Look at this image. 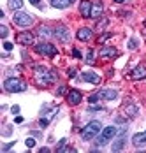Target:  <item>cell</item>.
<instances>
[{"label": "cell", "mask_w": 146, "mask_h": 153, "mask_svg": "<svg viewBox=\"0 0 146 153\" xmlns=\"http://www.w3.org/2000/svg\"><path fill=\"white\" fill-rule=\"evenodd\" d=\"M58 79V72L57 71H49L42 65H35V81L41 85V86H46L49 83H55Z\"/></svg>", "instance_id": "6da1fadb"}, {"label": "cell", "mask_w": 146, "mask_h": 153, "mask_svg": "<svg viewBox=\"0 0 146 153\" xmlns=\"http://www.w3.org/2000/svg\"><path fill=\"white\" fill-rule=\"evenodd\" d=\"M4 90L9 93H21L27 90V83L18 77H7L4 81Z\"/></svg>", "instance_id": "7a4b0ae2"}, {"label": "cell", "mask_w": 146, "mask_h": 153, "mask_svg": "<svg viewBox=\"0 0 146 153\" xmlns=\"http://www.w3.org/2000/svg\"><path fill=\"white\" fill-rule=\"evenodd\" d=\"M101 130H102V123L97 122V120H93V122H90L88 125L83 127V130H81V137H83V141H90V139L95 137Z\"/></svg>", "instance_id": "3957f363"}, {"label": "cell", "mask_w": 146, "mask_h": 153, "mask_svg": "<svg viewBox=\"0 0 146 153\" xmlns=\"http://www.w3.org/2000/svg\"><path fill=\"white\" fill-rule=\"evenodd\" d=\"M116 134H118V128H116V127H113V125H111V127H104V128H102V134H101V136H99V139H97V144H99V146L107 144V143L115 137Z\"/></svg>", "instance_id": "277c9868"}, {"label": "cell", "mask_w": 146, "mask_h": 153, "mask_svg": "<svg viewBox=\"0 0 146 153\" xmlns=\"http://www.w3.org/2000/svg\"><path fill=\"white\" fill-rule=\"evenodd\" d=\"M35 51L42 56H57L58 55V49L53 46L51 42H39L35 44Z\"/></svg>", "instance_id": "5b68a950"}, {"label": "cell", "mask_w": 146, "mask_h": 153, "mask_svg": "<svg viewBox=\"0 0 146 153\" xmlns=\"http://www.w3.org/2000/svg\"><path fill=\"white\" fill-rule=\"evenodd\" d=\"M13 19H14V23L18 25V27H28V25H32V16L28 14V13H23V11H16L14 16H13Z\"/></svg>", "instance_id": "8992f818"}, {"label": "cell", "mask_w": 146, "mask_h": 153, "mask_svg": "<svg viewBox=\"0 0 146 153\" xmlns=\"http://www.w3.org/2000/svg\"><path fill=\"white\" fill-rule=\"evenodd\" d=\"M16 42H19L21 46H30V44L35 42V37H34L32 32H19L16 35Z\"/></svg>", "instance_id": "52a82bcc"}, {"label": "cell", "mask_w": 146, "mask_h": 153, "mask_svg": "<svg viewBox=\"0 0 146 153\" xmlns=\"http://www.w3.org/2000/svg\"><path fill=\"white\" fill-rule=\"evenodd\" d=\"M53 35L60 39L62 42H67L69 39H71V35H69V30H67V27H63V25H58L57 28H53Z\"/></svg>", "instance_id": "ba28073f"}, {"label": "cell", "mask_w": 146, "mask_h": 153, "mask_svg": "<svg viewBox=\"0 0 146 153\" xmlns=\"http://www.w3.org/2000/svg\"><path fill=\"white\" fill-rule=\"evenodd\" d=\"M81 100H83V95L79 90H71V92L67 93V102L71 104V106H77V104H81Z\"/></svg>", "instance_id": "9c48e42d"}, {"label": "cell", "mask_w": 146, "mask_h": 153, "mask_svg": "<svg viewBox=\"0 0 146 153\" xmlns=\"http://www.w3.org/2000/svg\"><path fill=\"white\" fill-rule=\"evenodd\" d=\"M116 55H118V49L113 46H104L99 51V56H102V58H116Z\"/></svg>", "instance_id": "30bf717a"}, {"label": "cell", "mask_w": 146, "mask_h": 153, "mask_svg": "<svg viewBox=\"0 0 146 153\" xmlns=\"http://www.w3.org/2000/svg\"><path fill=\"white\" fill-rule=\"evenodd\" d=\"M92 7H93V4L90 0H83L79 4V14L83 16V18H90L92 16Z\"/></svg>", "instance_id": "8fae6325"}, {"label": "cell", "mask_w": 146, "mask_h": 153, "mask_svg": "<svg viewBox=\"0 0 146 153\" xmlns=\"http://www.w3.org/2000/svg\"><path fill=\"white\" fill-rule=\"evenodd\" d=\"M81 79L86 81V83H92V85H99V83H101V76L95 74V72H92V71L83 72V74H81Z\"/></svg>", "instance_id": "7c38bea8"}, {"label": "cell", "mask_w": 146, "mask_h": 153, "mask_svg": "<svg viewBox=\"0 0 146 153\" xmlns=\"http://www.w3.org/2000/svg\"><path fill=\"white\" fill-rule=\"evenodd\" d=\"M130 77L134 79V81L145 79V77H146V65H137V67L130 72Z\"/></svg>", "instance_id": "4fadbf2b"}, {"label": "cell", "mask_w": 146, "mask_h": 153, "mask_svg": "<svg viewBox=\"0 0 146 153\" xmlns=\"http://www.w3.org/2000/svg\"><path fill=\"white\" fill-rule=\"evenodd\" d=\"M132 144H134L136 148H143V146H146V132L134 134V136H132Z\"/></svg>", "instance_id": "5bb4252c"}, {"label": "cell", "mask_w": 146, "mask_h": 153, "mask_svg": "<svg viewBox=\"0 0 146 153\" xmlns=\"http://www.w3.org/2000/svg\"><path fill=\"white\" fill-rule=\"evenodd\" d=\"M76 37L81 41V42H86L88 39L92 37V28H88V27H83V28H79L77 33H76Z\"/></svg>", "instance_id": "9a60e30c"}, {"label": "cell", "mask_w": 146, "mask_h": 153, "mask_svg": "<svg viewBox=\"0 0 146 153\" xmlns=\"http://www.w3.org/2000/svg\"><path fill=\"white\" fill-rule=\"evenodd\" d=\"M99 95H101V99H104V100H115L118 97V92L116 90H111V88H106V90H101Z\"/></svg>", "instance_id": "2e32d148"}, {"label": "cell", "mask_w": 146, "mask_h": 153, "mask_svg": "<svg viewBox=\"0 0 146 153\" xmlns=\"http://www.w3.org/2000/svg\"><path fill=\"white\" fill-rule=\"evenodd\" d=\"M104 13V7H102V4H95L93 7H92V16L90 18H93V19H97V18H101Z\"/></svg>", "instance_id": "e0dca14e"}, {"label": "cell", "mask_w": 146, "mask_h": 153, "mask_svg": "<svg viewBox=\"0 0 146 153\" xmlns=\"http://www.w3.org/2000/svg\"><path fill=\"white\" fill-rule=\"evenodd\" d=\"M72 2L71 0H51V5L55 7V9H65V7H69Z\"/></svg>", "instance_id": "ac0fdd59"}, {"label": "cell", "mask_w": 146, "mask_h": 153, "mask_svg": "<svg viewBox=\"0 0 146 153\" xmlns=\"http://www.w3.org/2000/svg\"><path fill=\"white\" fill-rule=\"evenodd\" d=\"M7 5H9V9H13V11H19V9L23 7V0H7Z\"/></svg>", "instance_id": "d6986e66"}, {"label": "cell", "mask_w": 146, "mask_h": 153, "mask_svg": "<svg viewBox=\"0 0 146 153\" xmlns=\"http://www.w3.org/2000/svg\"><path fill=\"white\" fill-rule=\"evenodd\" d=\"M39 35H41V37H49V35H53V30H49V28H48V27H42V25H41V27H39Z\"/></svg>", "instance_id": "ffe728a7"}, {"label": "cell", "mask_w": 146, "mask_h": 153, "mask_svg": "<svg viewBox=\"0 0 146 153\" xmlns=\"http://www.w3.org/2000/svg\"><path fill=\"white\" fill-rule=\"evenodd\" d=\"M123 146H125V139H123V137H120V139L116 141V143L113 144V152H120V150H121Z\"/></svg>", "instance_id": "44dd1931"}, {"label": "cell", "mask_w": 146, "mask_h": 153, "mask_svg": "<svg viewBox=\"0 0 146 153\" xmlns=\"http://www.w3.org/2000/svg\"><path fill=\"white\" fill-rule=\"evenodd\" d=\"M136 114H137V106L125 107V116H136Z\"/></svg>", "instance_id": "7402d4cb"}, {"label": "cell", "mask_w": 146, "mask_h": 153, "mask_svg": "<svg viewBox=\"0 0 146 153\" xmlns=\"http://www.w3.org/2000/svg\"><path fill=\"white\" fill-rule=\"evenodd\" d=\"M85 60H86V63H90V65H92V63H95V58H93V51H92V49H88L86 58H85Z\"/></svg>", "instance_id": "603a6c76"}, {"label": "cell", "mask_w": 146, "mask_h": 153, "mask_svg": "<svg viewBox=\"0 0 146 153\" xmlns=\"http://www.w3.org/2000/svg\"><path fill=\"white\" fill-rule=\"evenodd\" d=\"M7 33H9V28H7L5 25H2V27H0V37H2V39H5V37H7Z\"/></svg>", "instance_id": "cb8c5ba5"}, {"label": "cell", "mask_w": 146, "mask_h": 153, "mask_svg": "<svg viewBox=\"0 0 146 153\" xmlns=\"http://www.w3.org/2000/svg\"><path fill=\"white\" fill-rule=\"evenodd\" d=\"M99 99H101V95H99V93H93V95H90L88 102H90V104H95V102H99Z\"/></svg>", "instance_id": "d4e9b609"}, {"label": "cell", "mask_w": 146, "mask_h": 153, "mask_svg": "<svg viewBox=\"0 0 146 153\" xmlns=\"http://www.w3.org/2000/svg\"><path fill=\"white\" fill-rule=\"evenodd\" d=\"M67 86L65 85H62V86H58V90H57V95H67Z\"/></svg>", "instance_id": "484cf974"}, {"label": "cell", "mask_w": 146, "mask_h": 153, "mask_svg": "<svg viewBox=\"0 0 146 153\" xmlns=\"http://www.w3.org/2000/svg\"><path fill=\"white\" fill-rule=\"evenodd\" d=\"M127 46H129V49H137V46H139V44H137V41H136V39H130Z\"/></svg>", "instance_id": "4316f807"}, {"label": "cell", "mask_w": 146, "mask_h": 153, "mask_svg": "<svg viewBox=\"0 0 146 153\" xmlns=\"http://www.w3.org/2000/svg\"><path fill=\"white\" fill-rule=\"evenodd\" d=\"M25 144H27V148H34V146H35V139L28 137L27 141H25Z\"/></svg>", "instance_id": "83f0119b"}, {"label": "cell", "mask_w": 146, "mask_h": 153, "mask_svg": "<svg viewBox=\"0 0 146 153\" xmlns=\"http://www.w3.org/2000/svg\"><path fill=\"white\" fill-rule=\"evenodd\" d=\"M76 74H77V69H74V67H71V69L67 71V76L69 77H76Z\"/></svg>", "instance_id": "f1b7e54d"}, {"label": "cell", "mask_w": 146, "mask_h": 153, "mask_svg": "<svg viewBox=\"0 0 146 153\" xmlns=\"http://www.w3.org/2000/svg\"><path fill=\"white\" fill-rule=\"evenodd\" d=\"M65 143H67V139H60L58 146H57V152H62V150H63V146H65Z\"/></svg>", "instance_id": "f546056e"}, {"label": "cell", "mask_w": 146, "mask_h": 153, "mask_svg": "<svg viewBox=\"0 0 146 153\" xmlns=\"http://www.w3.org/2000/svg\"><path fill=\"white\" fill-rule=\"evenodd\" d=\"M88 111H90V113H93V111H104V107L102 106H92Z\"/></svg>", "instance_id": "4dcf8cb0"}, {"label": "cell", "mask_w": 146, "mask_h": 153, "mask_svg": "<svg viewBox=\"0 0 146 153\" xmlns=\"http://www.w3.org/2000/svg\"><path fill=\"white\" fill-rule=\"evenodd\" d=\"M11 132H13V128H11L9 125H7V128H4V130H2V134H4V136H11Z\"/></svg>", "instance_id": "1f68e13d"}, {"label": "cell", "mask_w": 146, "mask_h": 153, "mask_svg": "<svg viewBox=\"0 0 146 153\" xmlns=\"http://www.w3.org/2000/svg\"><path fill=\"white\" fill-rule=\"evenodd\" d=\"M13 42H4V49H5V51H11V49H13Z\"/></svg>", "instance_id": "d6a6232c"}, {"label": "cell", "mask_w": 146, "mask_h": 153, "mask_svg": "<svg viewBox=\"0 0 146 153\" xmlns=\"http://www.w3.org/2000/svg\"><path fill=\"white\" fill-rule=\"evenodd\" d=\"M72 55H74V58H83V56H81V51H79V49H72Z\"/></svg>", "instance_id": "836d02e7"}, {"label": "cell", "mask_w": 146, "mask_h": 153, "mask_svg": "<svg viewBox=\"0 0 146 153\" xmlns=\"http://www.w3.org/2000/svg\"><path fill=\"white\" fill-rule=\"evenodd\" d=\"M109 37H111V33H104L102 37H101V39H99V42H104V41H107V39H109Z\"/></svg>", "instance_id": "e575fe53"}, {"label": "cell", "mask_w": 146, "mask_h": 153, "mask_svg": "<svg viewBox=\"0 0 146 153\" xmlns=\"http://www.w3.org/2000/svg\"><path fill=\"white\" fill-rule=\"evenodd\" d=\"M30 4H32V5H37V7H42V5H41V0H30Z\"/></svg>", "instance_id": "d590c367"}, {"label": "cell", "mask_w": 146, "mask_h": 153, "mask_svg": "<svg viewBox=\"0 0 146 153\" xmlns=\"http://www.w3.org/2000/svg\"><path fill=\"white\" fill-rule=\"evenodd\" d=\"M48 120H46V118H41V122H39V125H41V127H46V125H48Z\"/></svg>", "instance_id": "8d00e7d4"}, {"label": "cell", "mask_w": 146, "mask_h": 153, "mask_svg": "<svg viewBox=\"0 0 146 153\" xmlns=\"http://www.w3.org/2000/svg\"><path fill=\"white\" fill-rule=\"evenodd\" d=\"M11 111H13L14 114H18V113H19V106H13L11 107Z\"/></svg>", "instance_id": "74e56055"}, {"label": "cell", "mask_w": 146, "mask_h": 153, "mask_svg": "<svg viewBox=\"0 0 146 153\" xmlns=\"http://www.w3.org/2000/svg\"><path fill=\"white\" fill-rule=\"evenodd\" d=\"M49 152H51L49 148H41V150H39V153H49Z\"/></svg>", "instance_id": "f35d334b"}, {"label": "cell", "mask_w": 146, "mask_h": 153, "mask_svg": "<svg viewBox=\"0 0 146 153\" xmlns=\"http://www.w3.org/2000/svg\"><path fill=\"white\" fill-rule=\"evenodd\" d=\"M13 144H14V143H9V144H5V146H4V152H7V150H9V148L13 146Z\"/></svg>", "instance_id": "ab89813d"}, {"label": "cell", "mask_w": 146, "mask_h": 153, "mask_svg": "<svg viewBox=\"0 0 146 153\" xmlns=\"http://www.w3.org/2000/svg\"><path fill=\"white\" fill-rule=\"evenodd\" d=\"M115 2H116V4H123V2H125V0H115Z\"/></svg>", "instance_id": "60d3db41"}, {"label": "cell", "mask_w": 146, "mask_h": 153, "mask_svg": "<svg viewBox=\"0 0 146 153\" xmlns=\"http://www.w3.org/2000/svg\"><path fill=\"white\" fill-rule=\"evenodd\" d=\"M145 35H146V30H145Z\"/></svg>", "instance_id": "b9f144b4"}, {"label": "cell", "mask_w": 146, "mask_h": 153, "mask_svg": "<svg viewBox=\"0 0 146 153\" xmlns=\"http://www.w3.org/2000/svg\"><path fill=\"white\" fill-rule=\"evenodd\" d=\"M71 2H74V0H71Z\"/></svg>", "instance_id": "7bdbcfd3"}, {"label": "cell", "mask_w": 146, "mask_h": 153, "mask_svg": "<svg viewBox=\"0 0 146 153\" xmlns=\"http://www.w3.org/2000/svg\"><path fill=\"white\" fill-rule=\"evenodd\" d=\"M145 25H146V21H145Z\"/></svg>", "instance_id": "ee69618b"}]
</instances>
